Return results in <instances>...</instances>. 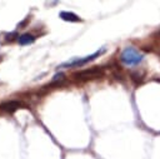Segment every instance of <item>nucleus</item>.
I'll list each match as a JSON object with an SVG mask.
<instances>
[{
	"mask_svg": "<svg viewBox=\"0 0 160 159\" xmlns=\"http://www.w3.org/2000/svg\"><path fill=\"white\" fill-rule=\"evenodd\" d=\"M21 106H24V104L21 101H19V100H9V101L2 103L0 105V109L2 111H6V113H14Z\"/></svg>",
	"mask_w": 160,
	"mask_h": 159,
	"instance_id": "obj_4",
	"label": "nucleus"
},
{
	"mask_svg": "<svg viewBox=\"0 0 160 159\" xmlns=\"http://www.w3.org/2000/svg\"><path fill=\"white\" fill-rule=\"evenodd\" d=\"M0 60H1V58H0Z\"/></svg>",
	"mask_w": 160,
	"mask_h": 159,
	"instance_id": "obj_8",
	"label": "nucleus"
},
{
	"mask_svg": "<svg viewBox=\"0 0 160 159\" xmlns=\"http://www.w3.org/2000/svg\"><path fill=\"white\" fill-rule=\"evenodd\" d=\"M131 80L135 83V84H139L142 81V75L139 74V73H131Z\"/></svg>",
	"mask_w": 160,
	"mask_h": 159,
	"instance_id": "obj_7",
	"label": "nucleus"
},
{
	"mask_svg": "<svg viewBox=\"0 0 160 159\" xmlns=\"http://www.w3.org/2000/svg\"><path fill=\"white\" fill-rule=\"evenodd\" d=\"M18 41H19L20 45H29V44H32L35 41V36L31 35V34H29V33H26V34L20 35L18 38Z\"/></svg>",
	"mask_w": 160,
	"mask_h": 159,
	"instance_id": "obj_6",
	"label": "nucleus"
},
{
	"mask_svg": "<svg viewBox=\"0 0 160 159\" xmlns=\"http://www.w3.org/2000/svg\"><path fill=\"white\" fill-rule=\"evenodd\" d=\"M104 75V69L101 66H92L89 69H84L80 70L78 73L74 74V76L79 80H89V79H95V78H100Z\"/></svg>",
	"mask_w": 160,
	"mask_h": 159,
	"instance_id": "obj_3",
	"label": "nucleus"
},
{
	"mask_svg": "<svg viewBox=\"0 0 160 159\" xmlns=\"http://www.w3.org/2000/svg\"><path fill=\"white\" fill-rule=\"evenodd\" d=\"M60 18L65 21H70V23H78V21H81V19L74 14V13H70V11H61L60 13Z\"/></svg>",
	"mask_w": 160,
	"mask_h": 159,
	"instance_id": "obj_5",
	"label": "nucleus"
},
{
	"mask_svg": "<svg viewBox=\"0 0 160 159\" xmlns=\"http://www.w3.org/2000/svg\"><path fill=\"white\" fill-rule=\"evenodd\" d=\"M104 51H105V49H101V50H99V51H95V53L91 54V55L85 56V58H76V59H72V60H70V61L62 63L59 68H78V66H82V65H85L86 63H90V61H92L94 59H96L98 56H100Z\"/></svg>",
	"mask_w": 160,
	"mask_h": 159,
	"instance_id": "obj_2",
	"label": "nucleus"
},
{
	"mask_svg": "<svg viewBox=\"0 0 160 159\" xmlns=\"http://www.w3.org/2000/svg\"><path fill=\"white\" fill-rule=\"evenodd\" d=\"M142 54L135 49L134 46H128L125 48L121 54H120V61L128 66H132V65H138L141 60H142Z\"/></svg>",
	"mask_w": 160,
	"mask_h": 159,
	"instance_id": "obj_1",
	"label": "nucleus"
}]
</instances>
